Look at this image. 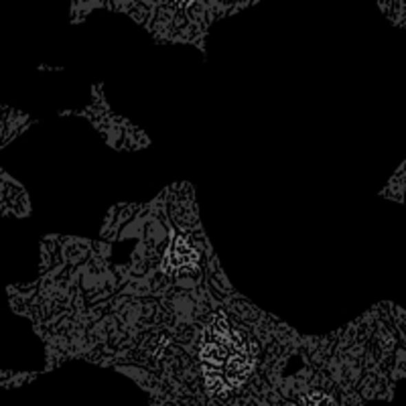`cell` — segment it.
I'll return each mask as SVG.
<instances>
[{
  "label": "cell",
  "instance_id": "obj_3",
  "mask_svg": "<svg viewBox=\"0 0 406 406\" xmlns=\"http://www.w3.org/2000/svg\"><path fill=\"white\" fill-rule=\"evenodd\" d=\"M202 358H203V362H211L213 365L224 364V358H226V348L222 345V341L207 343V345H203Z\"/></svg>",
  "mask_w": 406,
  "mask_h": 406
},
{
  "label": "cell",
  "instance_id": "obj_2",
  "mask_svg": "<svg viewBox=\"0 0 406 406\" xmlns=\"http://www.w3.org/2000/svg\"><path fill=\"white\" fill-rule=\"evenodd\" d=\"M252 372V362L248 354H234L228 362V378L232 380V384H242L248 378V374Z\"/></svg>",
  "mask_w": 406,
  "mask_h": 406
},
{
  "label": "cell",
  "instance_id": "obj_1",
  "mask_svg": "<svg viewBox=\"0 0 406 406\" xmlns=\"http://www.w3.org/2000/svg\"><path fill=\"white\" fill-rule=\"evenodd\" d=\"M195 258H197L195 250L185 242L183 238H177V240L173 242V246L169 248V252H167V260H169V264H173V266H187V264H193Z\"/></svg>",
  "mask_w": 406,
  "mask_h": 406
}]
</instances>
